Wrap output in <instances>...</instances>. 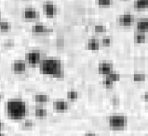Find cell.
Wrapping results in <instances>:
<instances>
[{
    "label": "cell",
    "mask_w": 148,
    "mask_h": 136,
    "mask_svg": "<svg viewBox=\"0 0 148 136\" xmlns=\"http://www.w3.org/2000/svg\"><path fill=\"white\" fill-rule=\"evenodd\" d=\"M112 104L114 106H117L119 105V98H118L117 96H114L112 98Z\"/></svg>",
    "instance_id": "27"
},
{
    "label": "cell",
    "mask_w": 148,
    "mask_h": 136,
    "mask_svg": "<svg viewBox=\"0 0 148 136\" xmlns=\"http://www.w3.org/2000/svg\"><path fill=\"white\" fill-rule=\"evenodd\" d=\"M105 77H108L109 79H111L113 82H118V81L120 80V74L117 73V72H115V71H112L110 72L109 74H107Z\"/></svg>",
    "instance_id": "21"
},
{
    "label": "cell",
    "mask_w": 148,
    "mask_h": 136,
    "mask_svg": "<svg viewBox=\"0 0 148 136\" xmlns=\"http://www.w3.org/2000/svg\"><path fill=\"white\" fill-rule=\"evenodd\" d=\"M147 109H148V104H147Z\"/></svg>",
    "instance_id": "31"
},
{
    "label": "cell",
    "mask_w": 148,
    "mask_h": 136,
    "mask_svg": "<svg viewBox=\"0 0 148 136\" xmlns=\"http://www.w3.org/2000/svg\"><path fill=\"white\" fill-rule=\"evenodd\" d=\"M11 29V25L8 22H0V31L2 32H8Z\"/></svg>",
    "instance_id": "20"
},
{
    "label": "cell",
    "mask_w": 148,
    "mask_h": 136,
    "mask_svg": "<svg viewBox=\"0 0 148 136\" xmlns=\"http://www.w3.org/2000/svg\"><path fill=\"white\" fill-rule=\"evenodd\" d=\"M41 53L38 50H32L25 54V61L30 65H36L40 64L42 61L41 59Z\"/></svg>",
    "instance_id": "4"
},
{
    "label": "cell",
    "mask_w": 148,
    "mask_h": 136,
    "mask_svg": "<svg viewBox=\"0 0 148 136\" xmlns=\"http://www.w3.org/2000/svg\"><path fill=\"white\" fill-rule=\"evenodd\" d=\"M136 29L140 32H148V19H142L136 23Z\"/></svg>",
    "instance_id": "12"
},
{
    "label": "cell",
    "mask_w": 148,
    "mask_h": 136,
    "mask_svg": "<svg viewBox=\"0 0 148 136\" xmlns=\"http://www.w3.org/2000/svg\"><path fill=\"white\" fill-rule=\"evenodd\" d=\"M86 45L87 49L90 51H98L100 49V43L95 39H90Z\"/></svg>",
    "instance_id": "15"
},
{
    "label": "cell",
    "mask_w": 148,
    "mask_h": 136,
    "mask_svg": "<svg viewBox=\"0 0 148 136\" xmlns=\"http://www.w3.org/2000/svg\"><path fill=\"white\" fill-rule=\"evenodd\" d=\"M134 22L133 15L130 13H125L118 18V24L123 27H130Z\"/></svg>",
    "instance_id": "8"
},
{
    "label": "cell",
    "mask_w": 148,
    "mask_h": 136,
    "mask_svg": "<svg viewBox=\"0 0 148 136\" xmlns=\"http://www.w3.org/2000/svg\"><path fill=\"white\" fill-rule=\"evenodd\" d=\"M146 41V35L145 32H138L136 35L134 36V42L138 45H141V44H143L145 43Z\"/></svg>",
    "instance_id": "16"
},
{
    "label": "cell",
    "mask_w": 148,
    "mask_h": 136,
    "mask_svg": "<svg viewBox=\"0 0 148 136\" xmlns=\"http://www.w3.org/2000/svg\"><path fill=\"white\" fill-rule=\"evenodd\" d=\"M147 47H148V42H147Z\"/></svg>",
    "instance_id": "30"
},
{
    "label": "cell",
    "mask_w": 148,
    "mask_h": 136,
    "mask_svg": "<svg viewBox=\"0 0 148 136\" xmlns=\"http://www.w3.org/2000/svg\"><path fill=\"white\" fill-rule=\"evenodd\" d=\"M48 115V111L45 108L38 107L35 109V116L37 118H46Z\"/></svg>",
    "instance_id": "17"
},
{
    "label": "cell",
    "mask_w": 148,
    "mask_h": 136,
    "mask_svg": "<svg viewBox=\"0 0 148 136\" xmlns=\"http://www.w3.org/2000/svg\"><path fill=\"white\" fill-rule=\"evenodd\" d=\"M66 96H67V98H68L69 100L74 101V100L78 99V97H79V93H78V92H77V91H75V90H70V91L67 92Z\"/></svg>",
    "instance_id": "18"
},
{
    "label": "cell",
    "mask_w": 148,
    "mask_h": 136,
    "mask_svg": "<svg viewBox=\"0 0 148 136\" xmlns=\"http://www.w3.org/2000/svg\"><path fill=\"white\" fill-rule=\"evenodd\" d=\"M52 107H53L55 111L63 112L68 108V103H67V101L62 100V99L55 100L52 104Z\"/></svg>",
    "instance_id": "9"
},
{
    "label": "cell",
    "mask_w": 148,
    "mask_h": 136,
    "mask_svg": "<svg viewBox=\"0 0 148 136\" xmlns=\"http://www.w3.org/2000/svg\"><path fill=\"white\" fill-rule=\"evenodd\" d=\"M31 31L34 35H44V33L51 32V30H49L46 25L43 24H34L31 28Z\"/></svg>",
    "instance_id": "10"
},
{
    "label": "cell",
    "mask_w": 148,
    "mask_h": 136,
    "mask_svg": "<svg viewBox=\"0 0 148 136\" xmlns=\"http://www.w3.org/2000/svg\"><path fill=\"white\" fill-rule=\"evenodd\" d=\"M127 123L128 118L123 114H113L108 118V125L113 130L124 129Z\"/></svg>",
    "instance_id": "3"
},
{
    "label": "cell",
    "mask_w": 148,
    "mask_h": 136,
    "mask_svg": "<svg viewBox=\"0 0 148 136\" xmlns=\"http://www.w3.org/2000/svg\"><path fill=\"white\" fill-rule=\"evenodd\" d=\"M84 136H98V135H97V134H94V133H86L85 135H84Z\"/></svg>",
    "instance_id": "29"
},
{
    "label": "cell",
    "mask_w": 148,
    "mask_h": 136,
    "mask_svg": "<svg viewBox=\"0 0 148 136\" xmlns=\"http://www.w3.org/2000/svg\"><path fill=\"white\" fill-rule=\"evenodd\" d=\"M97 1V5L100 6V7H109L111 6L114 0H96Z\"/></svg>",
    "instance_id": "22"
},
{
    "label": "cell",
    "mask_w": 148,
    "mask_h": 136,
    "mask_svg": "<svg viewBox=\"0 0 148 136\" xmlns=\"http://www.w3.org/2000/svg\"><path fill=\"white\" fill-rule=\"evenodd\" d=\"M114 71V66L111 62H107V61H103V62H100L98 65V72L100 74H103L104 76H106L109 74L110 72Z\"/></svg>",
    "instance_id": "6"
},
{
    "label": "cell",
    "mask_w": 148,
    "mask_h": 136,
    "mask_svg": "<svg viewBox=\"0 0 148 136\" xmlns=\"http://www.w3.org/2000/svg\"><path fill=\"white\" fill-rule=\"evenodd\" d=\"M94 31L98 33H103V32H106V27L104 26V25H101V24H98L96 25L94 27Z\"/></svg>",
    "instance_id": "24"
},
{
    "label": "cell",
    "mask_w": 148,
    "mask_h": 136,
    "mask_svg": "<svg viewBox=\"0 0 148 136\" xmlns=\"http://www.w3.org/2000/svg\"><path fill=\"white\" fill-rule=\"evenodd\" d=\"M114 83H115V82H113V81L111 79H109L108 77H105L103 81V84L106 88H112Z\"/></svg>",
    "instance_id": "23"
},
{
    "label": "cell",
    "mask_w": 148,
    "mask_h": 136,
    "mask_svg": "<svg viewBox=\"0 0 148 136\" xmlns=\"http://www.w3.org/2000/svg\"><path fill=\"white\" fill-rule=\"evenodd\" d=\"M49 100V96L48 95H46V93H36V95H33V101L39 104L47 103Z\"/></svg>",
    "instance_id": "14"
},
{
    "label": "cell",
    "mask_w": 148,
    "mask_h": 136,
    "mask_svg": "<svg viewBox=\"0 0 148 136\" xmlns=\"http://www.w3.org/2000/svg\"><path fill=\"white\" fill-rule=\"evenodd\" d=\"M23 17L26 20H36L39 17L38 12L32 7H27L23 10Z\"/></svg>",
    "instance_id": "11"
},
{
    "label": "cell",
    "mask_w": 148,
    "mask_h": 136,
    "mask_svg": "<svg viewBox=\"0 0 148 136\" xmlns=\"http://www.w3.org/2000/svg\"><path fill=\"white\" fill-rule=\"evenodd\" d=\"M41 74L52 76L55 78L63 77V68L62 61L56 58H47L42 59L39 64Z\"/></svg>",
    "instance_id": "2"
},
{
    "label": "cell",
    "mask_w": 148,
    "mask_h": 136,
    "mask_svg": "<svg viewBox=\"0 0 148 136\" xmlns=\"http://www.w3.org/2000/svg\"><path fill=\"white\" fill-rule=\"evenodd\" d=\"M111 44H112V40L110 37H104L101 39V45L103 46H109Z\"/></svg>",
    "instance_id": "25"
},
{
    "label": "cell",
    "mask_w": 148,
    "mask_h": 136,
    "mask_svg": "<svg viewBox=\"0 0 148 136\" xmlns=\"http://www.w3.org/2000/svg\"><path fill=\"white\" fill-rule=\"evenodd\" d=\"M6 113L8 118L14 120H21L26 117L27 105L21 98H11L7 101L5 105Z\"/></svg>",
    "instance_id": "1"
},
{
    "label": "cell",
    "mask_w": 148,
    "mask_h": 136,
    "mask_svg": "<svg viewBox=\"0 0 148 136\" xmlns=\"http://www.w3.org/2000/svg\"><path fill=\"white\" fill-rule=\"evenodd\" d=\"M132 78H133L134 82L141 83V82H143V81H145L146 76L145 73H142V72H135V73L133 74Z\"/></svg>",
    "instance_id": "19"
},
{
    "label": "cell",
    "mask_w": 148,
    "mask_h": 136,
    "mask_svg": "<svg viewBox=\"0 0 148 136\" xmlns=\"http://www.w3.org/2000/svg\"><path fill=\"white\" fill-rule=\"evenodd\" d=\"M43 9H44V13L45 15L48 17V18H53V17L56 15L57 13V7L54 5L52 2L47 1L44 5H43Z\"/></svg>",
    "instance_id": "5"
},
{
    "label": "cell",
    "mask_w": 148,
    "mask_h": 136,
    "mask_svg": "<svg viewBox=\"0 0 148 136\" xmlns=\"http://www.w3.org/2000/svg\"><path fill=\"white\" fill-rule=\"evenodd\" d=\"M133 7L136 10H145L148 8V0H134Z\"/></svg>",
    "instance_id": "13"
},
{
    "label": "cell",
    "mask_w": 148,
    "mask_h": 136,
    "mask_svg": "<svg viewBox=\"0 0 148 136\" xmlns=\"http://www.w3.org/2000/svg\"><path fill=\"white\" fill-rule=\"evenodd\" d=\"M26 61L23 60H16L12 63L11 65V70L16 74H22L26 70Z\"/></svg>",
    "instance_id": "7"
},
{
    "label": "cell",
    "mask_w": 148,
    "mask_h": 136,
    "mask_svg": "<svg viewBox=\"0 0 148 136\" xmlns=\"http://www.w3.org/2000/svg\"><path fill=\"white\" fill-rule=\"evenodd\" d=\"M143 99L148 103V92H145V93H143Z\"/></svg>",
    "instance_id": "28"
},
{
    "label": "cell",
    "mask_w": 148,
    "mask_h": 136,
    "mask_svg": "<svg viewBox=\"0 0 148 136\" xmlns=\"http://www.w3.org/2000/svg\"><path fill=\"white\" fill-rule=\"evenodd\" d=\"M34 126V121L31 120H25L23 122V127L25 128H31V127Z\"/></svg>",
    "instance_id": "26"
},
{
    "label": "cell",
    "mask_w": 148,
    "mask_h": 136,
    "mask_svg": "<svg viewBox=\"0 0 148 136\" xmlns=\"http://www.w3.org/2000/svg\"><path fill=\"white\" fill-rule=\"evenodd\" d=\"M147 136H148V135H147Z\"/></svg>",
    "instance_id": "32"
}]
</instances>
